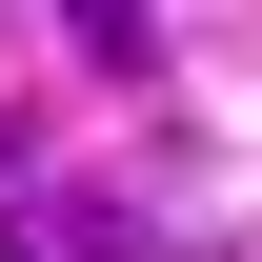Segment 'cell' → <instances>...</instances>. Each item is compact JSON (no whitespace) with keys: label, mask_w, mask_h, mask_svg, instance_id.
Returning <instances> with one entry per match:
<instances>
[{"label":"cell","mask_w":262,"mask_h":262,"mask_svg":"<svg viewBox=\"0 0 262 262\" xmlns=\"http://www.w3.org/2000/svg\"><path fill=\"white\" fill-rule=\"evenodd\" d=\"M141 222H121V202H20V222H0V262H121Z\"/></svg>","instance_id":"1"},{"label":"cell","mask_w":262,"mask_h":262,"mask_svg":"<svg viewBox=\"0 0 262 262\" xmlns=\"http://www.w3.org/2000/svg\"><path fill=\"white\" fill-rule=\"evenodd\" d=\"M61 40H81V61H101V81H121V61H141V40H162V0H61Z\"/></svg>","instance_id":"2"}]
</instances>
